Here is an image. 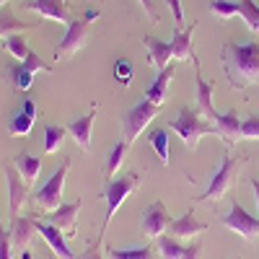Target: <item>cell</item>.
I'll return each mask as SVG.
<instances>
[{
  "label": "cell",
  "instance_id": "83f0119b",
  "mask_svg": "<svg viewBox=\"0 0 259 259\" xmlns=\"http://www.w3.org/2000/svg\"><path fill=\"white\" fill-rule=\"evenodd\" d=\"M3 47H6V52H8L11 57H16V62H24V60L31 55L29 45L24 41V36H21V34H13V36L3 39Z\"/></svg>",
  "mask_w": 259,
  "mask_h": 259
},
{
  "label": "cell",
  "instance_id": "d6a6232c",
  "mask_svg": "<svg viewBox=\"0 0 259 259\" xmlns=\"http://www.w3.org/2000/svg\"><path fill=\"white\" fill-rule=\"evenodd\" d=\"M210 11L218 18H233V16H239V3H231V0H212Z\"/></svg>",
  "mask_w": 259,
  "mask_h": 259
},
{
  "label": "cell",
  "instance_id": "ee69618b",
  "mask_svg": "<svg viewBox=\"0 0 259 259\" xmlns=\"http://www.w3.org/2000/svg\"><path fill=\"white\" fill-rule=\"evenodd\" d=\"M21 259H34V254L26 249V251H21Z\"/></svg>",
  "mask_w": 259,
  "mask_h": 259
},
{
  "label": "cell",
  "instance_id": "d6986e66",
  "mask_svg": "<svg viewBox=\"0 0 259 259\" xmlns=\"http://www.w3.org/2000/svg\"><path fill=\"white\" fill-rule=\"evenodd\" d=\"M215 127H218V138H223L228 145L241 140V119H239V112L236 109H228L226 114H218Z\"/></svg>",
  "mask_w": 259,
  "mask_h": 259
},
{
  "label": "cell",
  "instance_id": "ab89813d",
  "mask_svg": "<svg viewBox=\"0 0 259 259\" xmlns=\"http://www.w3.org/2000/svg\"><path fill=\"white\" fill-rule=\"evenodd\" d=\"M24 114H29V117H34V119H36V104H34L31 99H26V101H24Z\"/></svg>",
  "mask_w": 259,
  "mask_h": 259
},
{
  "label": "cell",
  "instance_id": "e0dca14e",
  "mask_svg": "<svg viewBox=\"0 0 259 259\" xmlns=\"http://www.w3.org/2000/svg\"><path fill=\"white\" fill-rule=\"evenodd\" d=\"M194 26L197 24H189L184 29H177L174 36H171V57L174 60H192L194 65H197V57H194L192 52V34H194Z\"/></svg>",
  "mask_w": 259,
  "mask_h": 259
},
{
  "label": "cell",
  "instance_id": "8fae6325",
  "mask_svg": "<svg viewBox=\"0 0 259 259\" xmlns=\"http://www.w3.org/2000/svg\"><path fill=\"white\" fill-rule=\"evenodd\" d=\"M78 212H80V200H75V202H62L55 212H45V218H47L50 226L60 228L65 236H70V233H75V228H78Z\"/></svg>",
  "mask_w": 259,
  "mask_h": 259
},
{
  "label": "cell",
  "instance_id": "4dcf8cb0",
  "mask_svg": "<svg viewBox=\"0 0 259 259\" xmlns=\"http://www.w3.org/2000/svg\"><path fill=\"white\" fill-rule=\"evenodd\" d=\"M106 259H158V256L148 246H143V249H109Z\"/></svg>",
  "mask_w": 259,
  "mask_h": 259
},
{
  "label": "cell",
  "instance_id": "d590c367",
  "mask_svg": "<svg viewBox=\"0 0 259 259\" xmlns=\"http://www.w3.org/2000/svg\"><path fill=\"white\" fill-rule=\"evenodd\" d=\"M114 78L124 85L133 80V65H130V60H117L114 62Z\"/></svg>",
  "mask_w": 259,
  "mask_h": 259
},
{
  "label": "cell",
  "instance_id": "4316f807",
  "mask_svg": "<svg viewBox=\"0 0 259 259\" xmlns=\"http://www.w3.org/2000/svg\"><path fill=\"white\" fill-rule=\"evenodd\" d=\"M148 143L153 148V153L161 158V163H168V130L158 127L148 135Z\"/></svg>",
  "mask_w": 259,
  "mask_h": 259
},
{
  "label": "cell",
  "instance_id": "b9f144b4",
  "mask_svg": "<svg viewBox=\"0 0 259 259\" xmlns=\"http://www.w3.org/2000/svg\"><path fill=\"white\" fill-rule=\"evenodd\" d=\"M251 189H254V197H256V207H259V179H251Z\"/></svg>",
  "mask_w": 259,
  "mask_h": 259
},
{
  "label": "cell",
  "instance_id": "74e56055",
  "mask_svg": "<svg viewBox=\"0 0 259 259\" xmlns=\"http://www.w3.org/2000/svg\"><path fill=\"white\" fill-rule=\"evenodd\" d=\"M166 3H168L171 16H174L177 29H184V11H182V0H166Z\"/></svg>",
  "mask_w": 259,
  "mask_h": 259
},
{
  "label": "cell",
  "instance_id": "277c9868",
  "mask_svg": "<svg viewBox=\"0 0 259 259\" xmlns=\"http://www.w3.org/2000/svg\"><path fill=\"white\" fill-rule=\"evenodd\" d=\"M156 114H158V104H153L150 99H140L133 109H127V112L122 114L124 143L133 145V143L145 133V130H148V124L156 119Z\"/></svg>",
  "mask_w": 259,
  "mask_h": 259
},
{
  "label": "cell",
  "instance_id": "2e32d148",
  "mask_svg": "<svg viewBox=\"0 0 259 259\" xmlns=\"http://www.w3.org/2000/svg\"><path fill=\"white\" fill-rule=\"evenodd\" d=\"M99 117V109H91L89 114L78 117L75 122L68 124V135L80 145V150H89L91 148V133H94V122Z\"/></svg>",
  "mask_w": 259,
  "mask_h": 259
},
{
  "label": "cell",
  "instance_id": "d4e9b609",
  "mask_svg": "<svg viewBox=\"0 0 259 259\" xmlns=\"http://www.w3.org/2000/svg\"><path fill=\"white\" fill-rule=\"evenodd\" d=\"M31 24H24V21H18L8 8H0V36L8 39L13 34H21V31H29Z\"/></svg>",
  "mask_w": 259,
  "mask_h": 259
},
{
  "label": "cell",
  "instance_id": "7a4b0ae2",
  "mask_svg": "<svg viewBox=\"0 0 259 259\" xmlns=\"http://www.w3.org/2000/svg\"><path fill=\"white\" fill-rule=\"evenodd\" d=\"M168 130H174V133L182 138V143H184L189 150L197 148L200 138H205V135H218V127H215V122L205 119L197 109H192V106H182L179 117L168 124Z\"/></svg>",
  "mask_w": 259,
  "mask_h": 259
},
{
  "label": "cell",
  "instance_id": "ba28073f",
  "mask_svg": "<svg viewBox=\"0 0 259 259\" xmlns=\"http://www.w3.org/2000/svg\"><path fill=\"white\" fill-rule=\"evenodd\" d=\"M85 39H89V21L85 18H75L68 24V34H65L60 39V45L55 47V60H68L70 55H75L83 45H85Z\"/></svg>",
  "mask_w": 259,
  "mask_h": 259
},
{
  "label": "cell",
  "instance_id": "ffe728a7",
  "mask_svg": "<svg viewBox=\"0 0 259 259\" xmlns=\"http://www.w3.org/2000/svg\"><path fill=\"white\" fill-rule=\"evenodd\" d=\"M145 41V50H148V60H150V65L153 68H158V70H163L166 65H171V45L168 41H161V39H156V36H145L143 39Z\"/></svg>",
  "mask_w": 259,
  "mask_h": 259
},
{
  "label": "cell",
  "instance_id": "bcb514c9",
  "mask_svg": "<svg viewBox=\"0 0 259 259\" xmlns=\"http://www.w3.org/2000/svg\"><path fill=\"white\" fill-rule=\"evenodd\" d=\"M236 259H241V256H236Z\"/></svg>",
  "mask_w": 259,
  "mask_h": 259
},
{
  "label": "cell",
  "instance_id": "f546056e",
  "mask_svg": "<svg viewBox=\"0 0 259 259\" xmlns=\"http://www.w3.org/2000/svg\"><path fill=\"white\" fill-rule=\"evenodd\" d=\"M8 78H11V83H13V89H18V91H29L31 83H34V73H29L21 62H16L13 68H11Z\"/></svg>",
  "mask_w": 259,
  "mask_h": 259
},
{
  "label": "cell",
  "instance_id": "5b68a950",
  "mask_svg": "<svg viewBox=\"0 0 259 259\" xmlns=\"http://www.w3.org/2000/svg\"><path fill=\"white\" fill-rule=\"evenodd\" d=\"M239 166H241V158H233L228 150L223 153V163H221V168L212 174V179H210V184H207V189L200 194V202H210V200H223L226 194L231 192V184H233V179H236V171H239Z\"/></svg>",
  "mask_w": 259,
  "mask_h": 259
},
{
  "label": "cell",
  "instance_id": "e575fe53",
  "mask_svg": "<svg viewBox=\"0 0 259 259\" xmlns=\"http://www.w3.org/2000/svg\"><path fill=\"white\" fill-rule=\"evenodd\" d=\"M21 65H24V68H26L29 73H50V70H52L50 65H47L45 60H41L39 55H34V52H31V55H29L24 62H21Z\"/></svg>",
  "mask_w": 259,
  "mask_h": 259
},
{
  "label": "cell",
  "instance_id": "9c48e42d",
  "mask_svg": "<svg viewBox=\"0 0 259 259\" xmlns=\"http://www.w3.org/2000/svg\"><path fill=\"white\" fill-rule=\"evenodd\" d=\"M168 226H171V215H168L163 202H153L145 207L143 218H140V228L148 239H161V236H166Z\"/></svg>",
  "mask_w": 259,
  "mask_h": 259
},
{
  "label": "cell",
  "instance_id": "484cf974",
  "mask_svg": "<svg viewBox=\"0 0 259 259\" xmlns=\"http://www.w3.org/2000/svg\"><path fill=\"white\" fill-rule=\"evenodd\" d=\"M65 135H68V127H57V124H47L45 127V153L52 156L62 148Z\"/></svg>",
  "mask_w": 259,
  "mask_h": 259
},
{
  "label": "cell",
  "instance_id": "1f68e13d",
  "mask_svg": "<svg viewBox=\"0 0 259 259\" xmlns=\"http://www.w3.org/2000/svg\"><path fill=\"white\" fill-rule=\"evenodd\" d=\"M31 127H34V117H29V114H16L13 119H11V124H8V133L13 135V138H26L29 133H31Z\"/></svg>",
  "mask_w": 259,
  "mask_h": 259
},
{
  "label": "cell",
  "instance_id": "8d00e7d4",
  "mask_svg": "<svg viewBox=\"0 0 259 259\" xmlns=\"http://www.w3.org/2000/svg\"><path fill=\"white\" fill-rule=\"evenodd\" d=\"M0 259H13V241L3 226H0Z\"/></svg>",
  "mask_w": 259,
  "mask_h": 259
},
{
  "label": "cell",
  "instance_id": "9a60e30c",
  "mask_svg": "<svg viewBox=\"0 0 259 259\" xmlns=\"http://www.w3.org/2000/svg\"><path fill=\"white\" fill-rule=\"evenodd\" d=\"M11 241H13V249H21L26 251L29 244L34 241V233H36V221L34 218H24V215H18V218L11 221Z\"/></svg>",
  "mask_w": 259,
  "mask_h": 259
},
{
  "label": "cell",
  "instance_id": "6da1fadb",
  "mask_svg": "<svg viewBox=\"0 0 259 259\" xmlns=\"http://www.w3.org/2000/svg\"><path fill=\"white\" fill-rule=\"evenodd\" d=\"M223 68L233 89L256 85L259 83V41H246V45L228 41L223 47Z\"/></svg>",
  "mask_w": 259,
  "mask_h": 259
},
{
  "label": "cell",
  "instance_id": "8992f818",
  "mask_svg": "<svg viewBox=\"0 0 259 259\" xmlns=\"http://www.w3.org/2000/svg\"><path fill=\"white\" fill-rule=\"evenodd\" d=\"M68 168H70V161L65 158L62 166L34 192V205H36L39 210L55 212V210L62 205V184H65V177H68Z\"/></svg>",
  "mask_w": 259,
  "mask_h": 259
},
{
  "label": "cell",
  "instance_id": "4fadbf2b",
  "mask_svg": "<svg viewBox=\"0 0 259 259\" xmlns=\"http://www.w3.org/2000/svg\"><path fill=\"white\" fill-rule=\"evenodd\" d=\"M6 177H8V212H11V221H13V218L21 215V205H24V200H26L29 187H26L24 179H21V174L16 171L13 163L6 166Z\"/></svg>",
  "mask_w": 259,
  "mask_h": 259
},
{
  "label": "cell",
  "instance_id": "836d02e7",
  "mask_svg": "<svg viewBox=\"0 0 259 259\" xmlns=\"http://www.w3.org/2000/svg\"><path fill=\"white\" fill-rule=\"evenodd\" d=\"M241 140H259V117L249 114L241 122Z\"/></svg>",
  "mask_w": 259,
  "mask_h": 259
},
{
  "label": "cell",
  "instance_id": "7bdbcfd3",
  "mask_svg": "<svg viewBox=\"0 0 259 259\" xmlns=\"http://www.w3.org/2000/svg\"><path fill=\"white\" fill-rule=\"evenodd\" d=\"M96 16H99V13H96V11H89V13H85V21H89V24H91V21H94V18H96Z\"/></svg>",
  "mask_w": 259,
  "mask_h": 259
},
{
  "label": "cell",
  "instance_id": "603a6c76",
  "mask_svg": "<svg viewBox=\"0 0 259 259\" xmlns=\"http://www.w3.org/2000/svg\"><path fill=\"white\" fill-rule=\"evenodd\" d=\"M171 78H174V65H166V68L156 75V80L150 83V89H148V94H145V99H150L153 104H163L166 101V96H168V83H171Z\"/></svg>",
  "mask_w": 259,
  "mask_h": 259
},
{
  "label": "cell",
  "instance_id": "cb8c5ba5",
  "mask_svg": "<svg viewBox=\"0 0 259 259\" xmlns=\"http://www.w3.org/2000/svg\"><path fill=\"white\" fill-rule=\"evenodd\" d=\"M127 143H114L112 145V150H109V158H106V166H104V177H106V182H112L114 177H117V171L122 168V163H124V158H127Z\"/></svg>",
  "mask_w": 259,
  "mask_h": 259
},
{
  "label": "cell",
  "instance_id": "5bb4252c",
  "mask_svg": "<svg viewBox=\"0 0 259 259\" xmlns=\"http://www.w3.org/2000/svg\"><path fill=\"white\" fill-rule=\"evenodd\" d=\"M158 254H161V259H202V246H197V244L182 246V241H177L174 236H161Z\"/></svg>",
  "mask_w": 259,
  "mask_h": 259
},
{
  "label": "cell",
  "instance_id": "44dd1931",
  "mask_svg": "<svg viewBox=\"0 0 259 259\" xmlns=\"http://www.w3.org/2000/svg\"><path fill=\"white\" fill-rule=\"evenodd\" d=\"M13 166H16V171L21 174V179L26 182V187H34L36 184V179L41 174V158H36V156H31V153H26V150H24V153L16 156Z\"/></svg>",
  "mask_w": 259,
  "mask_h": 259
},
{
  "label": "cell",
  "instance_id": "f6af8a7d",
  "mask_svg": "<svg viewBox=\"0 0 259 259\" xmlns=\"http://www.w3.org/2000/svg\"><path fill=\"white\" fill-rule=\"evenodd\" d=\"M6 3H8V0H0V8H3V6H6Z\"/></svg>",
  "mask_w": 259,
  "mask_h": 259
},
{
  "label": "cell",
  "instance_id": "3957f363",
  "mask_svg": "<svg viewBox=\"0 0 259 259\" xmlns=\"http://www.w3.org/2000/svg\"><path fill=\"white\" fill-rule=\"evenodd\" d=\"M143 182V174H138V171H133V174H124L119 179H112L109 184H106V192H104V200H106V215H104V226H101V236L99 239H104V231L109 228L112 218L117 215V210L122 207V202L133 194V189Z\"/></svg>",
  "mask_w": 259,
  "mask_h": 259
},
{
  "label": "cell",
  "instance_id": "7c38bea8",
  "mask_svg": "<svg viewBox=\"0 0 259 259\" xmlns=\"http://www.w3.org/2000/svg\"><path fill=\"white\" fill-rule=\"evenodd\" d=\"M24 11L39 13V16H45L50 21H57V24H70V21H73L65 0H26Z\"/></svg>",
  "mask_w": 259,
  "mask_h": 259
},
{
  "label": "cell",
  "instance_id": "7402d4cb",
  "mask_svg": "<svg viewBox=\"0 0 259 259\" xmlns=\"http://www.w3.org/2000/svg\"><path fill=\"white\" fill-rule=\"evenodd\" d=\"M197 112L215 122L218 119V112H215V106H212V83L202 78V73H197Z\"/></svg>",
  "mask_w": 259,
  "mask_h": 259
},
{
  "label": "cell",
  "instance_id": "52a82bcc",
  "mask_svg": "<svg viewBox=\"0 0 259 259\" xmlns=\"http://www.w3.org/2000/svg\"><path fill=\"white\" fill-rule=\"evenodd\" d=\"M223 226L228 231H233V233H239L241 239H246V241H254L259 236V218H254L251 212H246L241 207V202L231 205V212L223 218Z\"/></svg>",
  "mask_w": 259,
  "mask_h": 259
},
{
  "label": "cell",
  "instance_id": "f35d334b",
  "mask_svg": "<svg viewBox=\"0 0 259 259\" xmlns=\"http://www.w3.org/2000/svg\"><path fill=\"white\" fill-rule=\"evenodd\" d=\"M101 244H104V239H99V241H94L89 249H85L78 259H104V254H101Z\"/></svg>",
  "mask_w": 259,
  "mask_h": 259
},
{
  "label": "cell",
  "instance_id": "60d3db41",
  "mask_svg": "<svg viewBox=\"0 0 259 259\" xmlns=\"http://www.w3.org/2000/svg\"><path fill=\"white\" fill-rule=\"evenodd\" d=\"M140 6H143V11L150 16V18H153L156 21V13H153V3H150V0H140Z\"/></svg>",
  "mask_w": 259,
  "mask_h": 259
},
{
  "label": "cell",
  "instance_id": "30bf717a",
  "mask_svg": "<svg viewBox=\"0 0 259 259\" xmlns=\"http://www.w3.org/2000/svg\"><path fill=\"white\" fill-rule=\"evenodd\" d=\"M34 221H36V233L47 241V246L52 249V254H55L57 259H78V256L70 251L68 241H65V233H62L60 228L50 226L47 221H41V218H34Z\"/></svg>",
  "mask_w": 259,
  "mask_h": 259
},
{
  "label": "cell",
  "instance_id": "ac0fdd59",
  "mask_svg": "<svg viewBox=\"0 0 259 259\" xmlns=\"http://www.w3.org/2000/svg\"><path fill=\"white\" fill-rule=\"evenodd\" d=\"M205 231H207V226L194 218V212H192V210H187L182 218L171 221V226H168V236H174L177 241H182V239H192V236L205 233Z\"/></svg>",
  "mask_w": 259,
  "mask_h": 259
},
{
  "label": "cell",
  "instance_id": "f1b7e54d",
  "mask_svg": "<svg viewBox=\"0 0 259 259\" xmlns=\"http://www.w3.org/2000/svg\"><path fill=\"white\" fill-rule=\"evenodd\" d=\"M239 16L244 18L249 31H259V6L254 0H239Z\"/></svg>",
  "mask_w": 259,
  "mask_h": 259
}]
</instances>
